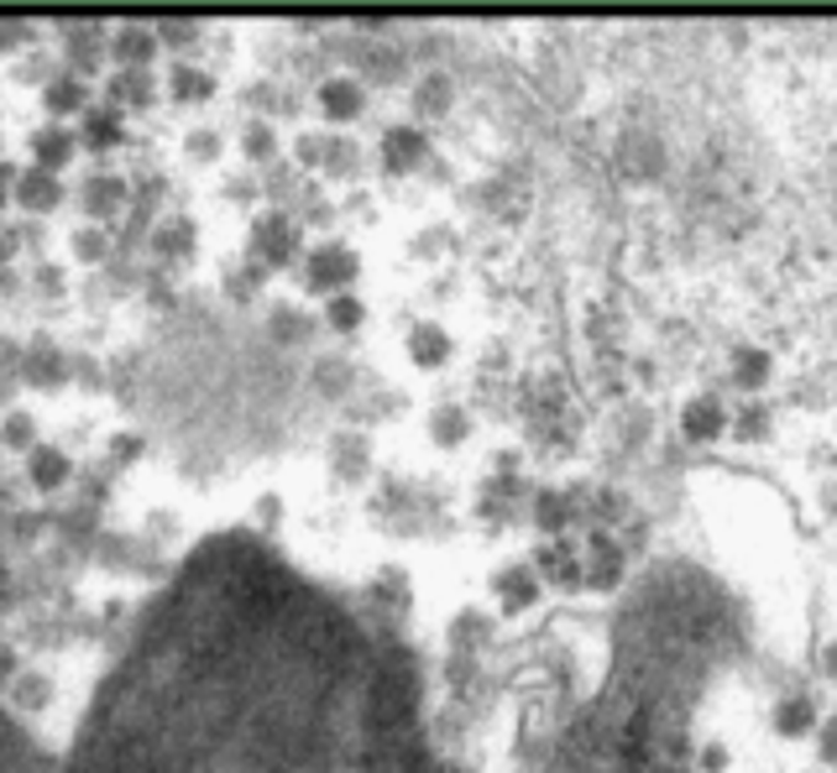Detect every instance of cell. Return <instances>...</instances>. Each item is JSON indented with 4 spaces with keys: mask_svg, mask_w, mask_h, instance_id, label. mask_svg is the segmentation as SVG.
I'll use <instances>...</instances> for the list:
<instances>
[{
    "mask_svg": "<svg viewBox=\"0 0 837 773\" xmlns=\"http://www.w3.org/2000/svg\"><path fill=\"white\" fill-rule=\"evenodd\" d=\"M53 773H455L398 633L252 534L142 607Z\"/></svg>",
    "mask_w": 837,
    "mask_h": 773,
    "instance_id": "obj_1",
    "label": "cell"
},
{
    "mask_svg": "<svg viewBox=\"0 0 837 773\" xmlns=\"http://www.w3.org/2000/svg\"><path fill=\"white\" fill-rule=\"evenodd\" d=\"M58 752H48L32 731L0 705V773H53Z\"/></svg>",
    "mask_w": 837,
    "mask_h": 773,
    "instance_id": "obj_2",
    "label": "cell"
}]
</instances>
